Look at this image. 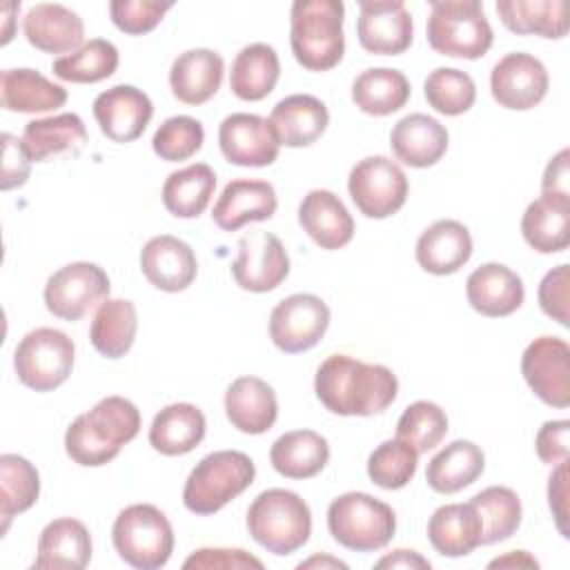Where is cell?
Masks as SVG:
<instances>
[{
    "label": "cell",
    "mask_w": 570,
    "mask_h": 570,
    "mask_svg": "<svg viewBox=\"0 0 570 570\" xmlns=\"http://www.w3.org/2000/svg\"><path fill=\"white\" fill-rule=\"evenodd\" d=\"M352 100L363 114L390 116L410 100V82L399 69L372 67L354 78Z\"/></svg>",
    "instance_id": "cell-40"
},
{
    "label": "cell",
    "mask_w": 570,
    "mask_h": 570,
    "mask_svg": "<svg viewBox=\"0 0 570 570\" xmlns=\"http://www.w3.org/2000/svg\"><path fill=\"white\" fill-rule=\"evenodd\" d=\"M2 176H0V187L4 191L22 187L29 178V169H31V158L24 149L22 138L18 140V136L13 134H2Z\"/></svg>",
    "instance_id": "cell-52"
},
{
    "label": "cell",
    "mask_w": 570,
    "mask_h": 570,
    "mask_svg": "<svg viewBox=\"0 0 570 570\" xmlns=\"http://www.w3.org/2000/svg\"><path fill=\"white\" fill-rule=\"evenodd\" d=\"M225 414L238 432L263 434L276 423L278 401L267 381L238 376L225 392Z\"/></svg>",
    "instance_id": "cell-26"
},
{
    "label": "cell",
    "mask_w": 570,
    "mask_h": 570,
    "mask_svg": "<svg viewBox=\"0 0 570 570\" xmlns=\"http://www.w3.org/2000/svg\"><path fill=\"white\" fill-rule=\"evenodd\" d=\"M136 332H138L136 305L127 298H107L98 305L94 314L89 338L98 354L107 358H120L131 350L136 341Z\"/></svg>",
    "instance_id": "cell-39"
},
{
    "label": "cell",
    "mask_w": 570,
    "mask_h": 570,
    "mask_svg": "<svg viewBox=\"0 0 570 570\" xmlns=\"http://www.w3.org/2000/svg\"><path fill=\"white\" fill-rule=\"evenodd\" d=\"M419 452L405 443L403 439L394 436L383 441L367 459V476L383 490H399L407 485L416 472Z\"/></svg>",
    "instance_id": "cell-46"
},
{
    "label": "cell",
    "mask_w": 570,
    "mask_h": 570,
    "mask_svg": "<svg viewBox=\"0 0 570 570\" xmlns=\"http://www.w3.org/2000/svg\"><path fill=\"white\" fill-rule=\"evenodd\" d=\"M89 140L87 127L78 114H58L24 125L22 142L31 163H45L53 156H78Z\"/></svg>",
    "instance_id": "cell-30"
},
{
    "label": "cell",
    "mask_w": 570,
    "mask_h": 570,
    "mask_svg": "<svg viewBox=\"0 0 570 570\" xmlns=\"http://www.w3.org/2000/svg\"><path fill=\"white\" fill-rule=\"evenodd\" d=\"M416 263L434 276L459 272L472 256V236L459 220L432 223L416 240Z\"/></svg>",
    "instance_id": "cell-24"
},
{
    "label": "cell",
    "mask_w": 570,
    "mask_h": 570,
    "mask_svg": "<svg viewBox=\"0 0 570 570\" xmlns=\"http://www.w3.org/2000/svg\"><path fill=\"white\" fill-rule=\"evenodd\" d=\"M570 151L561 149L557 156L550 158L541 180V194L548 196H563L570 198Z\"/></svg>",
    "instance_id": "cell-55"
},
{
    "label": "cell",
    "mask_w": 570,
    "mask_h": 570,
    "mask_svg": "<svg viewBox=\"0 0 570 570\" xmlns=\"http://www.w3.org/2000/svg\"><path fill=\"white\" fill-rule=\"evenodd\" d=\"M140 269L156 289L174 294L187 289L194 283L198 263L194 249L185 240L160 234L142 245Z\"/></svg>",
    "instance_id": "cell-19"
},
{
    "label": "cell",
    "mask_w": 570,
    "mask_h": 570,
    "mask_svg": "<svg viewBox=\"0 0 570 570\" xmlns=\"http://www.w3.org/2000/svg\"><path fill=\"white\" fill-rule=\"evenodd\" d=\"M332 539L354 552L385 548L396 530L394 510L367 492H345L327 508Z\"/></svg>",
    "instance_id": "cell-7"
},
{
    "label": "cell",
    "mask_w": 570,
    "mask_h": 570,
    "mask_svg": "<svg viewBox=\"0 0 570 570\" xmlns=\"http://www.w3.org/2000/svg\"><path fill=\"white\" fill-rule=\"evenodd\" d=\"M497 13L503 27L519 36L563 38L568 33L566 0H499Z\"/></svg>",
    "instance_id": "cell-38"
},
{
    "label": "cell",
    "mask_w": 570,
    "mask_h": 570,
    "mask_svg": "<svg viewBox=\"0 0 570 570\" xmlns=\"http://www.w3.org/2000/svg\"><path fill=\"white\" fill-rule=\"evenodd\" d=\"M118 62H120V56L116 45L105 38H94L85 42L80 49H76L73 53L53 60V73L65 82L91 85L114 76L118 69Z\"/></svg>",
    "instance_id": "cell-44"
},
{
    "label": "cell",
    "mask_w": 570,
    "mask_h": 570,
    "mask_svg": "<svg viewBox=\"0 0 570 570\" xmlns=\"http://www.w3.org/2000/svg\"><path fill=\"white\" fill-rule=\"evenodd\" d=\"M289 274V256L283 243L269 232H249L238 240V258L232 263V276L240 289L272 292Z\"/></svg>",
    "instance_id": "cell-14"
},
{
    "label": "cell",
    "mask_w": 570,
    "mask_h": 570,
    "mask_svg": "<svg viewBox=\"0 0 570 570\" xmlns=\"http://www.w3.org/2000/svg\"><path fill=\"white\" fill-rule=\"evenodd\" d=\"M216 189V174L205 163L171 171L163 185V205L176 218L200 216Z\"/></svg>",
    "instance_id": "cell-41"
},
{
    "label": "cell",
    "mask_w": 570,
    "mask_h": 570,
    "mask_svg": "<svg viewBox=\"0 0 570 570\" xmlns=\"http://www.w3.org/2000/svg\"><path fill=\"white\" fill-rule=\"evenodd\" d=\"M256 476L254 461L238 450H218L203 456L189 472L183 488V503L189 512L207 517L243 494Z\"/></svg>",
    "instance_id": "cell-5"
},
{
    "label": "cell",
    "mask_w": 570,
    "mask_h": 570,
    "mask_svg": "<svg viewBox=\"0 0 570 570\" xmlns=\"http://www.w3.org/2000/svg\"><path fill=\"white\" fill-rule=\"evenodd\" d=\"M521 234L539 254L563 252L570 243V198L541 194L525 207Z\"/></svg>",
    "instance_id": "cell-32"
},
{
    "label": "cell",
    "mask_w": 570,
    "mask_h": 570,
    "mask_svg": "<svg viewBox=\"0 0 570 570\" xmlns=\"http://www.w3.org/2000/svg\"><path fill=\"white\" fill-rule=\"evenodd\" d=\"M154 116L149 96L134 85H116L94 100V118L114 142H131L142 136Z\"/></svg>",
    "instance_id": "cell-18"
},
{
    "label": "cell",
    "mask_w": 570,
    "mask_h": 570,
    "mask_svg": "<svg viewBox=\"0 0 570 570\" xmlns=\"http://www.w3.org/2000/svg\"><path fill=\"white\" fill-rule=\"evenodd\" d=\"M412 16L403 0H358L356 36L365 51L399 56L412 45Z\"/></svg>",
    "instance_id": "cell-15"
},
{
    "label": "cell",
    "mask_w": 570,
    "mask_h": 570,
    "mask_svg": "<svg viewBox=\"0 0 570 570\" xmlns=\"http://www.w3.org/2000/svg\"><path fill=\"white\" fill-rule=\"evenodd\" d=\"M548 503H550V510H552V517L557 521L561 537L568 539L570 537V530H568V461L557 463V468L550 474Z\"/></svg>",
    "instance_id": "cell-54"
},
{
    "label": "cell",
    "mask_w": 570,
    "mask_h": 570,
    "mask_svg": "<svg viewBox=\"0 0 570 570\" xmlns=\"http://www.w3.org/2000/svg\"><path fill=\"white\" fill-rule=\"evenodd\" d=\"M428 105L443 116H461L476 100V85L470 73L454 67H439L423 82Z\"/></svg>",
    "instance_id": "cell-45"
},
{
    "label": "cell",
    "mask_w": 570,
    "mask_h": 570,
    "mask_svg": "<svg viewBox=\"0 0 570 570\" xmlns=\"http://www.w3.org/2000/svg\"><path fill=\"white\" fill-rule=\"evenodd\" d=\"M109 276L107 272L87 261H76L47 278L45 305L62 321H78L98 303L109 298Z\"/></svg>",
    "instance_id": "cell-11"
},
{
    "label": "cell",
    "mask_w": 570,
    "mask_h": 570,
    "mask_svg": "<svg viewBox=\"0 0 570 570\" xmlns=\"http://www.w3.org/2000/svg\"><path fill=\"white\" fill-rule=\"evenodd\" d=\"M481 517L472 503H445L428 521V541L443 557H465L481 546Z\"/></svg>",
    "instance_id": "cell-31"
},
{
    "label": "cell",
    "mask_w": 570,
    "mask_h": 570,
    "mask_svg": "<svg viewBox=\"0 0 570 570\" xmlns=\"http://www.w3.org/2000/svg\"><path fill=\"white\" fill-rule=\"evenodd\" d=\"M448 434V416L432 401H414L396 423V436L410 443L419 454L434 450Z\"/></svg>",
    "instance_id": "cell-47"
},
{
    "label": "cell",
    "mask_w": 570,
    "mask_h": 570,
    "mask_svg": "<svg viewBox=\"0 0 570 570\" xmlns=\"http://www.w3.org/2000/svg\"><path fill=\"white\" fill-rule=\"evenodd\" d=\"M327 439L314 430L285 432L269 450L272 468L287 479H312L327 465Z\"/></svg>",
    "instance_id": "cell-37"
},
{
    "label": "cell",
    "mask_w": 570,
    "mask_h": 570,
    "mask_svg": "<svg viewBox=\"0 0 570 570\" xmlns=\"http://www.w3.org/2000/svg\"><path fill=\"white\" fill-rule=\"evenodd\" d=\"M465 296L474 312L501 318L523 305L525 289L517 272L501 263H483L465 281Z\"/></svg>",
    "instance_id": "cell-21"
},
{
    "label": "cell",
    "mask_w": 570,
    "mask_h": 570,
    "mask_svg": "<svg viewBox=\"0 0 570 570\" xmlns=\"http://www.w3.org/2000/svg\"><path fill=\"white\" fill-rule=\"evenodd\" d=\"M330 327V307L316 294H292L269 314V338L285 354L312 350Z\"/></svg>",
    "instance_id": "cell-12"
},
{
    "label": "cell",
    "mask_w": 570,
    "mask_h": 570,
    "mask_svg": "<svg viewBox=\"0 0 570 570\" xmlns=\"http://www.w3.org/2000/svg\"><path fill=\"white\" fill-rule=\"evenodd\" d=\"M247 530L267 552L285 557L303 548L312 534L309 505L292 490L261 492L247 510Z\"/></svg>",
    "instance_id": "cell-4"
},
{
    "label": "cell",
    "mask_w": 570,
    "mask_h": 570,
    "mask_svg": "<svg viewBox=\"0 0 570 570\" xmlns=\"http://www.w3.org/2000/svg\"><path fill=\"white\" fill-rule=\"evenodd\" d=\"M345 7L341 0H296L289 11V47L309 71H327L343 60Z\"/></svg>",
    "instance_id": "cell-3"
},
{
    "label": "cell",
    "mask_w": 570,
    "mask_h": 570,
    "mask_svg": "<svg viewBox=\"0 0 570 570\" xmlns=\"http://www.w3.org/2000/svg\"><path fill=\"white\" fill-rule=\"evenodd\" d=\"M481 517V546H492L510 539L521 525V501L505 485H490L470 501Z\"/></svg>",
    "instance_id": "cell-43"
},
{
    "label": "cell",
    "mask_w": 570,
    "mask_h": 570,
    "mask_svg": "<svg viewBox=\"0 0 570 570\" xmlns=\"http://www.w3.org/2000/svg\"><path fill=\"white\" fill-rule=\"evenodd\" d=\"M171 7L174 2L158 0H114L109 2V16L120 31L142 36L151 31Z\"/></svg>",
    "instance_id": "cell-49"
},
{
    "label": "cell",
    "mask_w": 570,
    "mask_h": 570,
    "mask_svg": "<svg viewBox=\"0 0 570 570\" xmlns=\"http://www.w3.org/2000/svg\"><path fill=\"white\" fill-rule=\"evenodd\" d=\"M203 142L205 129L200 120L191 116H171L156 129L151 138V149L160 160L178 163L200 151Z\"/></svg>",
    "instance_id": "cell-48"
},
{
    "label": "cell",
    "mask_w": 570,
    "mask_h": 570,
    "mask_svg": "<svg viewBox=\"0 0 570 570\" xmlns=\"http://www.w3.org/2000/svg\"><path fill=\"white\" fill-rule=\"evenodd\" d=\"M269 122L274 125L281 145L307 147L325 134L330 111L318 98L309 94H294L274 105Z\"/></svg>",
    "instance_id": "cell-29"
},
{
    "label": "cell",
    "mask_w": 570,
    "mask_h": 570,
    "mask_svg": "<svg viewBox=\"0 0 570 570\" xmlns=\"http://www.w3.org/2000/svg\"><path fill=\"white\" fill-rule=\"evenodd\" d=\"M185 570H263V561L240 548H200L191 552L185 563Z\"/></svg>",
    "instance_id": "cell-51"
},
{
    "label": "cell",
    "mask_w": 570,
    "mask_h": 570,
    "mask_svg": "<svg viewBox=\"0 0 570 570\" xmlns=\"http://www.w3.org/2000/svg\"><path fill=\"white\" fill-rule=\"evenodd\" d=\"M376 568H421V570H428L430 568V561L423 559L419 552L414 550H394L390 554H385L383 559L376 561Z\"/></svg>",
    "instance_id": "cell-56"
},
{
    "label": "cell",
    "mask_w": 570,
    "mask_h": 570,
    "mask_svg": "<svg viewBox=\"0 0 570 570\" xmlns=\"http://www.w3.org/2000/svg\"><path fill=\"white\" fill-rule=\"evenodd\" d=\"M281 76V62L274 47L265 42H252L243 47L229 71V89L240 100H263L267 98Z\"/></svg>",
    "instance_id": "cell-36"
},
{
    "label": "cell",
    "mask_w": 570,
    "mask_h": 570,
    "mask_svg": "<svg viewBox=\"0 0 570 570\" xmlns=\"http://www.w3.org/2000/svg\"><path fill=\"white\" fill-rule=\"evenodd\" d=\"M73 341L53 327L31 330L20 338L13 352L18 381L36 392L60 387L73 370Z\"/></svg>",
    "instance_id": "cell-9"
},
{
    "label": "cell",
    "mask_w": 570,
    "mask_h": 570,
    "mask_svg": "<svg viewBox=\"0 0 570 570\" xmlns=\"http://www.w3.org/2000/svg\"><path fill=\"white\" fill-rule=\"evenodd\" d=\"M223 156L238 167H267L278 158L281 140L274 125L256 114H232L218 127Z\"/></svg>",
    "instance_id": "cell-17"
},
{
    "label": "cell",
    "mask_w": 570,
    "mask_h": 570,
    "mask_svg": "<svg viewBox=\"0 0 570 570\" xmlns=\"http://www.w3.org/2000/svg\"><path fill=\"white\" fill-rule=\"evenodd\" d=\"M223 71L225 62L214 49H187L171 62V94L185 105H203L220 89Z\"/></svg>",
    "instance_id": "cell-27"
},
{
    "label": "cell",
    "mask_w": 570,
    "mask_h": 570,
    "mask_svg": "<svg viewBox=\"0 0 570 570\" xmlns=\"http://www.w3.org/2000/svg\"><path fill=\"white\" fill-rule=\"evenodd\" d=\"M488 568H539V561L530 557L525 550H512L503 557H497L488 563Z\"/></svg>",
    "instance_id": "cell-57"
},
{
    "label": "cell",
    "mask_w": 570,
    "mask_h": 570,
    "mask_svg": "<svg viewBox=\"0 0 570 570\" xmlns=\"http://www.w3.org/2000/svg\"><path fill=\"white\" fill-rule=\"evenodd\" d=\"M298 223L321 249H341L354 236L352 214L330 189H312L301 200Z\"/></svg>",
    "instance_id": "cell-23"
},
{
    "label": "cell",
    "mask_w": 570,
    "mask_h": 570,
    "mask_svg": "<svg viewBox=\"0 0 570 570\" xmlns=\"http://www.w3.org/2000/svg\"><path fill=\"white\" fill-rule=\"evenodd\" d=\"M407 176L387 156L358 160L347 178V191L356 209L367 218H387L407 200Z\"/></svg>",
    "instance_id": "cell-10"
},
{
    "label": "cell",
    "mask_w": 570,
    "mask_h": 570,
    "mask_svg": "<svg viewBox=\"0 0 570 570\" xmlns=\"http://www.w3.org/2000/svg\"><path fill=\"white\" fill-rule=\"evenodd\" d=\"M521 374L550 407L570 405V347L559 336L534 338L521 356Z\"/></svg>",
    "instance_id": "cell-13"
},
{
    "label": "cell",
    "mask_w": 570,
    "mask_h": 570,
    "mask_svg": "<svg viewBox=\"0 0 570 570\" xmlns=\"http://www.w3.org/2000/svg\"><path fill=\"white\" fill-rule=\"evenodd\" d=\"M278 200L272 183L236 178L220 191L212 218L223 232H236L247 223H261L276 214Z\"/></svg>",
    "instance_id": "cell-20"
},
{
    "label": "cell",
    "mask_w": 570,
    "mask_h": 570,
    "mask_svg": "<svg viewBox=\"0 0 570 570\" xmlns=\"http://www.w3.org/2000/svg\"><path fill=\"white\" fill-rule=\"evenodd\" d=\"M0 102L7 111L42 114L67 102V89L36 69H4L0 73Z\"/></svg>",
    "instance_id": "cell-34"
},
{
    "label": "cell",
    "mask_w": 570,
    "mask_h": 570,
    "mask_svg": "<svg viewBox=\"0 0 570 570\" xmlns=\"http://www.w3.org/2000/svg\"><path fill=\"white\" fill-rule=\"evenodd\" d=\"M40 494V476L33 463L18 454L0 456V517L2 534L9 528L11 517L29 510Z\"/></svg>",
    "instance_id": "cell-42"
},
{
    "label": "cell",
    "mask_w": 570,
    "mask_h": 570,
    "mask_svg": "<svg viewBox=\"0 0 570 570\" xmlns=\"http://www.w3.org/2000/svg\"><path fill=\"white\" fill-rule=\"evenodd\" d=\"M430 47L450 58L476 60L492 47L494 33L479 0H434L425 24Z\"/></svg>",
    "instance_id": "cell-6"
},
{
    "label": "cell",
    "mask_w": 570,
    "mask_h": 570,
    "mask_svg": "<svg viewBox=\"0 0 570 570\" xmlns=\"http://www.w3.org/2000/svg\"><path fill=\"white\" fill-rule=\"evenodd\" d=\"M140 412L125 396H105L89 412L73 419L65 432L69 459L85 468H98L118 456L120 448L136 439Z\"/></svg>",
    "instance_id": "cell-2"
},
{
    "label": "cell",
    "mask_w": 570,
    "mask_h": 570,
    "mask_svg": "<svg viewBox=\"0 0 570 570\" xmlns=\"http://www.w3.org/2000/svg\"><path fill=\"white\" fill-rule=\"evenodd\" d=\"M91 559V537L82 521L62 517L47 523L38 539L33 568L82 570Z\"/></svg>",
    "instance_id": "cell-28"
},
{
    "label": "cell",
    "mask_w": 570,
    "mask_h": 570,
    "mask_svg": "<svg viewBox=\"0 0 570 570\" xmlns=\"http://www.w3.org/2000/svg\"><path fill=\"white\" fill-rule=\"evenodd\" d=\"M347 568V563H343V561H338V559H332V557H312V559H307V561H301L298 563V568L303 570V568Z\"/></svg>",
    "instance_id": "cell-58"
},
{
    "label": "cell",
    "mask_w": 570,
    "mask_h": 570,
    "mask_svg": "<svg viewBox=\"0 0 570 570\" xmlns=\"http://www.w3.org/2000/svg\"><path fill=\"white\" fill-rule=\"evenodd\" d=\"M118 557L138 570L163 568L174 552V530L163 510L151 503H134L120 510L111 528Z\"/></svg>",
    "instance_id": "cell-8"
},
{
    "label": "cell",
    "mask_w": 570,
    "mask_h": 570,
    "mask_svg": "<svg viewBox=\"0 0 570 570\" xmlns=\"http://www.w3.org/2000/svg\"><path fill=\"white\" fill-rule=\"evenodd\" d=\"M483 468V450L472 441L456 439L430 459L425 468V481L434 492L454 494L472 485L481 476Z\"/></svg>",
    "instance_id": "cell-35"
},
{
    "label": "cell",
    "mask_w": 570,
    "mask_h": 570,
    "mask_svg": "<svg viewBox=\"0 0 570 570\" xmlns=\"http://www.w3.org/2000/svg\"><path fill=\"white\" fill-rule=\"evenodd\" d=\"M548 71L539 58L532 53L514 51L503 56L490 73L492 98L514 111H525L537 107L548 94Z\"/></svg>",
    "instance_id": "cell-16"
},
{
    "label": "cell",
    "mask_w": 570,
    "mask_h": 570,
    "mask_svg": "<svg viewBox=\"0 0 570 570\" xmlns=\"http://www.w3.org/2000/svg\"><path fill=\"white\" fill-rule=\"evenodd\" d=\"M539 307L559 325H570V267H552L539 283Z\"/></svg>",
    "instance_id": "cell-50"
},
{
    "label": "cell",
    "mask_w": 570,
    "mask_h": 570,
    "mask_svg": "<svg viewBox=\"0 0 570 570\" xmlns=\"http://www.w3.org/2000/svg\"><path fill=\"white\" fill-rule=\"evenodd\" d=\"M568 445H570V421H546L534 439L537 456L548 463L557 465L561 461H568Z\"/></svg>",
    "instance_id": "cell-53"
},
{
    "label": "cell",
    "mask_w": 570,
    "mask_h": 570,
    "mask_svg": "<svg viewBox=\"0 0 570 570\" xmlns=\"http://www.w3.org/2000/svg\"><path fill=\"white\" fill-rule=\"evenodd\" d=\"M205 414L194 403H171L154 416L149 445L165 456H180L205 439Z\"/></svg>",
    "instance_id": "cell-33"
},
{
    "label": "cell",
    "mask_w": 570,
    "mask_h": 570,
    "mask_svg": "<svg viewBox=\"0 0 570 570\" xmlns=\"http://www.w3.org/2000/svg\"><path fill=\"white\" fill-rule=\"evenodd\" d=\"M314 390L332 414L374 416L394 403L399 381L385 365L363 363L347 354H332L318 365Z\"/></svg>",
    "instance_id": "cell-1"
},
{
    "label": "cell",
    "mask_w": 570,
    "mask_h": 570,
    "mask_svg": "<svg viewBox=\"0 0 570 570\" xmlns=\"http://www.w3.org/2000/svg\"><path fill=\"white\" fill-rule=\"evenodd\" d=\"M24 36L31 47L45 53H73L82 47V18L65 4L40 2L33 4L22 20Z\"/></svg>",
    "instance_id": "cell-22"
},
{
    "label": "cell",
    "mask_w": 570,
    "mask_h": 570,
    "mask_svg": "<svg viewBox=\"0 0 570 570\" xmlns=\"http://www.w3.org/2000/svg\"><path fill=\"white\" fill-rule=\"evenodd\" d=\"M448 129L428 114L403 116L390 134L394 156L416 169L436 165L448 151Z\"/></svg>",
    "instance_id": "cell-25"
}]
</instances>
